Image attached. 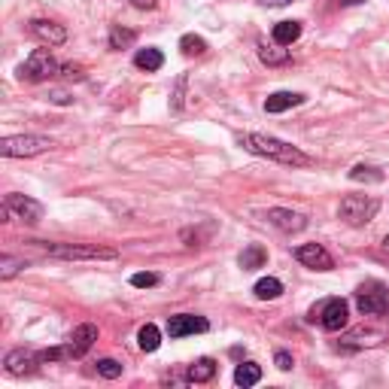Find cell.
Returning <instances> with one entry per match:
<instances>
[{
	"label": "cell",
	"instance_id": "35",
	"mask_svg": "<svg viewBox=\"0 0 389 389\" xmlns=\"http://www.w3.org/2000/svg\"><path fill=\"white\" fill-rule=\"evenodd\" d=\"M49 100H52V104H73V98L71 95H67V91H49Z\"/></svg>",
	"mask_w": 389,
	"mask_h": 389
},
{
	"label": "cell",
	"instance_id": "16",
	"mask_svg": "<svg viewBox=\"0 0 389 389\" xmlns=\"http://www.w3.org/2000/svg\"><path fill=\"white\" fill-rule=\"evenodd\" d=\"M374 344H380V331H350V335L341 341V347L344 350H362V347H374Z\"/></svg>",
	"mask_w": 389,
	"mask_h": 389
},
{
	"label": "cell",
	"instance_id": "15",
	"mask_svg": "<svg viewBox=\"0 0 389 389\" xmlns=\"http://www.w3.org/2000/svg\"><path fill=\"white\" fill-rule=\"evenodd\" d=\"M299 104H304V95H299V91H274L265 98V113H286Z\"/></svg>",
	"mask_w": 389,
	"mask_h": 389
},
{
	"label": "cell",
	"instance_id": "11",
	"mask_svg": "<svg viewBox=\"0 0 389 389\" xmlns=\"http://www.w3.org/2000/svg\"><path fill=\"white\" fill-rule=\"evenodd\" d=\"M295 259L301 261V265L313 268V271H331L335 268V259L328 256V249L323 244H304L295 249Z\"/></svg>",
	"mask_w": 389,
	"mask_h": 389
},
{
	"label": "cell",
	"instance_id": "23",
	"mask_svg": "<svg viewBox=\"0 0 389 389\" xmlns=\"http://www.w3.org/2000/svg\"><path fill=\"white\" fill-rule=\"evenodd\" d=\"M137 344H140L143 353H155L158 347H162V331H158V326L146 323L140 331H137Z\"/></svg>",
	"mask_w": 389,
	"mask_h": 389
},
{
	"label": "cell",
	"instance_id": "5",
	"mask_svg": "<svg viewBox=\"0 0 389 389\" xmlns=\"http://www.w3.org/2000/svg\"><path fill=\"white\" fill-rule=\"evenodd\" d=\"M377 210H380V201L368 198V194H347V198L341 201V207H338L341 219H344L347 225H353V228L368 225L377 216Z\"/></svg>",
	"mask_w": 389,
	"mask_h": 389
},
{
	"label": "cell",
	"instance_id": "20",
	"mask_svg": "<svg viewBox=\"0 0 389 389\" xmlns=\"http://www.w3.org/2000/svg\"><path fill=\"white\" fill-rule=\"evenodd\" d=\"M299 37H301V21H277L274 25V43L292 46Z\"/></svg>",
	"mask_w": 389,
	"mask_h": 389
},
{
	"label": "cell",
	"instance_id": "2",
	"mask_svg": "<svg viewBox=\"0 0 389 389\" xmlns=\"http://www.w3.org/2000/svg\"><path fill=\"white\" fill-rule=\"evenodd\" d=\"M46 256L52 259H67V261H100V259H116L119 253L113 247H98V244H46V240H33Z\"/></svg>",
	"mask_w": 389,
	"mask_h": 389
},
{
	"label": "cell",
	"instance_id": "27",
	"mask_svg": "<svg viewBox=\"0 0 389 389\" xmlns=\"http://www.w3.org/2000/svg\"><path fill=\"white\" fill-rule=\"evenodd\" d=\"M134 40H137V33L134 31H128V28H113L110 31V49H128V46H134Z\"/></svg>",
	"mask_w": 389,
	"mask_h": 389
},
{
	"label": "cell",
	"instance_id": "3",
	"mask_svg": "<svg viewBox=\"0 0 389 389\" xmlns=\"http://www.w3.org/2000/svg\"><path fill=\"white\" fill-rule=\"evenodd\" d=\"M58 73H61V64L55 61V55L49 49H33L25 58V64L19 67V79H25V83H46V79Z\"/></svg>",
	"mask_w": 389,
	"mask_h": 389
},
{
	"label": "cell",
	"instance_id": "30",
	"mask_svg": "<svg viewBox=\"0 0 389 389\" xmlns=\"http://www.w3.org/2000/svg\"><path fill=\"white\" fill-rule=\"evenodd\" d=\"M61 359H73L71 347H52V350L40 353V362H61Z\"/></svg>",
	"mask_w": 389,
	"mask_h": 389
},
{
	"label": "cell",
	"instance_id": "14",
	"mask_svg": "<svg viewBox=\"0 0 389 389\" xmlns=\"http://www.w3.org/2000/svg\"><path fill=\"white\" fill-rule=\"evenodd\" d=\"M95 341H98V328L91 326V323H83V326L73 328L71 341H67V347H71L73 359H79V356H85V353L91 350V344H95Z\"/></svg>",
	"mask_w": 389,
	"mask_h": 389
},
{
	"label": "cell",
	"instance_id": "39",
	"mask_svg": "<svg viewBox=\"0 0 389 389\" xmlns=\"http://www.w3.org/2000/svg\"><path fill=\"white\" fill-rule=\"evenodd\" d=\"M341 4H362V0H341Z\"/></svg>",
	"mask_w": 389,
	"mask_h": 389
},
{
	"label": "cell",
	"instance_id": "9",
	"mask_svg": "<svg viewBox=\"0 0 389 389\" xmlns=\"http://www.w3.org/2000/svg\"><path fill=\"white\" fill-rule=\"evenodd\" d=\"M210 323L204 316H194V313H177L167 319V335L170 338H186V335H201L207 331Z\"/></svg>",
	"mask_w": 389,
	"mask_h": 389
},
{
	"label": "cell",
	"instance_id": "33",
	"mask_svg": "<svg viewBox=\"0 0 389 389\" xmlns=\"http://www.w3.org/2000/svg\"><path fill=\"white\" fill-rule=\"evenodd\" d=\"M182 88H186V73L177 79V91H174V100H170V107H174V110L182 107Z\"/></svg>",
	"mask_w": 389,
	"mask_h": 389
},
{
	"label": "cell",
	"instance_id": "38",
	"mask_svg": "<svg viewBox=\"0 0 389 389\" xmlns=\"http://www.w3.org/2000/svg\"><path fill=\"white\" fill-rule=\"evenodd\" d=\"M383 249H386V253H389V234L383 237Z\"/></svg>",
	"mask_w": 389,
	"mask_h": 389
},
{
	"label": "cell",
	"instance_id": "7",
	"mask_svg": "<svg viewBox=\"0 0 389 389\" xmlns=\"http://www.w3.org/2000/svg\"><path fill=\"white\" fill-rule=\"evenodd\" d=\"M347 316H350V304L344 299H328L323 304H316L311 307V323H316L319 319V326H323L326 331H341L347 326Z\"/></svg>",
	"mask_w": 389,
	"mask_h": 389
},
{
	"label": "cell",
	"instance_id": "12",
	"mask_svg": "<svg viewBox=\"0 0 389 389\" xmlns=\"http://www.w3.org/2000/svg\"><path fill=\"white\" fill-rule=\"evenodd\" d=\"M4 365H6V374L21 377V374H31L43 362H40V353H33V350H9Z\"/></svg>",
	"mask_w": 389,
	"mask_h": 389
},
{
	"label": "cell",
	"instance_id": "13",
	"mask_svg": "<svg viewBox=\"0 0 389 389\" xmlns=\"http://www.w3.org/2000/svg\"><path fill=\"white\" fill-rule=\"evenodd\" d=\"M28 33L33 40H40L46 46H61L67 40V31L64 25H55V21H46V19H33L28 25Z\"/></svg>",
	"mask_w": 389,
	"mask_h": 389
},
{
	"label": "cell",
	"instance_id": "22",
	"mask_svg": "<svg viewBox=\"0 0 389 389\" xmlns=\"http://www.w3.org/2000/svg\"><path fill=\"white\" fill-rule=\"evenodd\" d=\"M253 292H256L259 301H274V299H280V295H283V283L277 277H261L253 286Z\"/></svg>",
	"mask_w": 389,
	"mask_h": 389
},
{
	"label": "cell",
	"instance_id": "26",
	"mask_svg": "<svg viewBox=\"0 0 389 389\" xmlns=\"http://www.w3.org/2000/svg\"><path fill=\"white\" fill-rule=\"evenodd\" d=\"M180 52L189 55V58H192V55H204V52H207V40L198 37V33H186V37L180 40Z\"/></svg>",
	"mask_w": 389,
	"mask_h": 389
},
{
	"label": "cell",
	"instance_id": "4",
	"mask_svg": "<svg viewBox=\"0 0 389 389\" xmlns=\"http://www.w3.org/2000/svg\"><path fill=\"white\" fill-rule=\"evenodd\" d=\"M52 140L49 137H40V134H19V137H4L0 140V155L6 158H33V155H43L52 150Z\"/></svg>",
	"mask_w": 389,
	"mask_h": 389
},
{
	"label": "cell",
	"instance_id": "34",
	"mask_svg": "<svg viewBox=\"0 0 389 389\" xmlns=\"http://www.w3.org/2000/svg\"><path fill=\"white\" fill-rule=\"evenodd\" d=\"M274 362H277V368H280V371H289V368H292V356H289L286 350H280L277 356H274Z\"/></svg>",
	"mask_w": 389,
	"mask_h": 389
},
{
	"label": "cell",
	"instance_id": "18",
	"mask_svg": "<svg viewBox=\"0 0 389 389\" xmlns=\"http://www.w3.org/2000/svg\"><path fill=\"white\" fill-rule=\"evenodd\" d=\"M186 377H189V383H207V380H213V377H216V362L210 356H204L194 365H189Z\"/></svg>",
	"mask_w": 389,
	"mask_h": 389
},
{
	"label": "cell",
	"instance_id": "28",
	"mask_svg": "<svg viewBox=\"0 0 389 389\" xmlns=\"http://www.w3.org/2000/svg\"><path fill=\"white\" fill-rule=\"evenodd\" d=\"M25 259H13V256H0V280H13L16 274L25 268Z\"/></svg>",
	"mask_w": 389,
	"mask_h": 389
},
{
	"label": "cell",
	"instance_id": "8",
	"mask_svg": "<svg viewBox=\"0 0 389 389\" xmlns=\"http://www.w3.org/2000/svg\"><path fill=\"white\" fill-rule=\"evenodd\" d=\"M4 204H6L9 210H13L16 219L28 222V225H37V222L43 219V204H40V201H33V198H28V194L9 192L6 198H4Z\"/></svg>",
	"mask_w": 389,
	"mask_h": 389
},
{
	"label": "cell",
	"instance_id": "17",
	"mask_svg": "<svg viewBox=\"0 0 389 389\" xmlns=\"http://www.w3.org/2000/svg\"><path fill=\"white\" fill-rule=\"evenodd\" d=\"M259 58L265 61L268 67H280V64H289L292 61V55L289 49H283V46H268V43H259Z\"/></svg>",
	"mask_w": 389,
	"mask_h": 389
},
{
	"label": "cell",
	"instance_id": "25",
	"mask_svg": "<svg viewBox=\"0 0 389 389\" xmlns=\"http://www.w3.org/2000/svg\"><path fill=\"white\" fill-rule=\"evenodd\" d=\"M350 180L353 182H383V170L374 165H356L350 170Z\"/></svg>",
	"mask_w": 389,
	"mask_h": 389
},
{
	"label": "cell",
	"instance_id": "6",
	"mask_svg": "<svg viewBox=\"0 0 389 389\" xmlns=\"http://www.w3.org/2000/svg\"><path fill=\"white\" fill-rule=\"evenodd\" d=\"M356 307L365 316H377L389 311V289L380 280H365L356 289Z\"/></svg>",
	"mask_w": 389,
	"mask_h": 389
},
{
	"label": "cell",
	"instance_id": "1",
	"mask_svg": "<svg viewBox=\"0 0 389 389\" xmlns=\"http://www.w3.org/2000/svg\"><path fill=\"white\" fill-rule=\"evenodd\" d=\"M237 143L244 146L247 152L274 158V162L289 165V167H307V165H311V155L301 152L299 146H292L286 140H277V137H268V134H240Z\"/></svg>",
	"mask_w": 389,
	"mask_h": 389
},
{
	"label": "cell",
	"instance_id": "37",
	"mask_svg": "<svg viewBox=\"0 0 389 389\" xmlns=\"http://www.w3.org/2000/svg\"><path fill=\"white\" fill-rule=\"evenodd\" d=\"M265 6H286V4H292V0H261Z\"/></svg>",
	"mask_w": 389,
	"mask_h": 389
},
{
	"label": "cell",
	"instance_id": "10",
	"mask_svg": "<svg viewBox=\"0 0 389 389\" xmlns=\"http://www.w3.org/2000/svg\"><path fill=\"white\" fill-rule=\"evenodd\" d=\"M268 222L274 228H280L286 234H299L307 228V216L299 213V210H286V207H271L268 210Z\"/></svg>",
	"mask_w": 389,
	"mask_h": 389
},
{
	"label": "cell",
	"instance_id": "19",
	"mask_svg": "<svg viewBox=\"0 0 389 389\" xmlns=\"http://www.w3.org/2000/svg\"><path fill=\"white\" fill-rule=\"evenodd\" d=\"M237 261H240V268H244V271H256V268H261L268 261V249L261 244H249L244 253H240Z\"/></svg>",
	"mask_w": 389,
	"mask_h": 389
},
{
	"label": "cell",
	"instance_id": "21",
	"mask_svg": "<svg viewBox=\"0 0 389 389\" xmlns=\"http://www.w3.org/2000/svg\"><path fill=\"white\" fill-rule=\"evenodd\" d=\"M134 64L140 67V71H146V73H155V71H162L165 55L158 52V49H137V55H134Z\"/></svg>",
	"mask_w": 389,
	"mask_h": 389
},
{
	"label": "cell",
	"instance_id": "36",
	"mask_svg": "<svg viewBox=\"0 0 389 389\" xmlns=\"http://www.w3.org/2000/svg\"><path fill=\"white\" fill-rule=\"evenodd\" d=\"M131 6H137V9H155L158 0H131Z\"/></svg>",
	"mask_w": 389,
	"mask_h": 389
},
{
	"label": "cell",
	"instance_id": "29",
	"mask_svg": "<svg viewBox=\"0 0 389 389\" xmlns=\"http://www.w3.org/2000/svg\"><path fill=\"white\" fill-rule=\"evenodd\" d=\"M98 374L107 377V380H116V377H122V365L116 359H100L98 362Z\"/></svg>",
	"mask_w": 389,
	"mask_h": 389
},
{
	"label": "cell",
	"instance_id": "32",
	"mask_svg": "<svg viewBox=\"0 0 389 389\" xmlns=\"http://www.w3.org/2000/svg\"><path fill=\"white\" fill-rule=\"evenodd\" d=\"M61 76L67 79V83H83L85 79V71L79 64H61Z\"/></svg>",
	"mask_w": 389,
	"mask_h": 389
},
{
	"label": "cell",
	"instance_id": "24",
	"mask_svg": "<svg viewBox=\"0 0 389 389\" xmlns=\"http://www.w3.org/2000/svg\"><path fill=\"white\" fill-rule=\"evenodd\" d=\"M261 380V368H259V365L256 362H240L237 365V371H234V383L237 386H256Z\"/></svg>",
	"mask_w": 389,
	"mask_h": 389
},
{
	"label": "cell",
	"instance_id": "31",
	"mask_svg": "<svg viewBox=\"0 0 389 389\" xmlns=\"http://www.w3.org/2000/svg\"><path fill=\"white\" fill-rule=\"evenodd\" d=\"M158 283H162V277H158V274H152V271L134 274V277H131V286H137V289H150V286H158Z\"/></svg>",
	"mask_w": 389,
	"mask_h": 389
}]
</instances>
